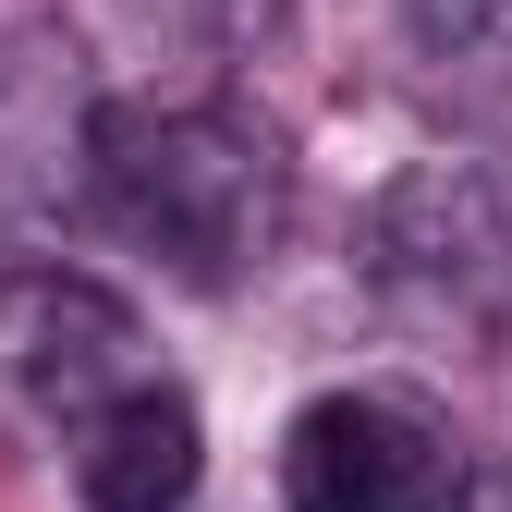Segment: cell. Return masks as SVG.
Listing matches in <instances>:
<instances>
[{"label": "cell", "instance_id": "6da1fadb", "mask_svg": "<svg viewBox=\"0 0 512 512\" xmlns=\"http://www.w3.org/2000/svg\"><path fill=\"white\" fill-rule=\"evenodd\" d=\"M98 208L183 281H232L281 232V159L232 110H98Z\"/></svg>", "mask_w": 512, "mask_h": 512}, {"label": "cell", "instance_id": "52a82bcc", "mask_svg": "<svg viewBox=\"0 0 512 512\" xmlns=\"http://www.w3.org/2000/svg\"><path fill=\"white\" fill-rule=\"evenodd\" d=\"M452 512H512V464H476V476L452 488Z\"/></svg>", "mask_w": 512, "mask_h": 512}, {"label": "cell", "instance_id": "3957f363", "mask_svg": "<svg viewBox=\"0 0 512 512\" xmlns=\"http://www.w3.org/2000/svg\"><path fill=\"white\" fill-rule=\"evenodd\" d=\"M98 208V98L74 74V37L0 49V256H61Z\"/></svg>", "mask_w": 512, "mask_h": 512}, {"label": "cell", "instance_id": "7a4b0ae2", "mask_svg": "<svg viewBox=\"0 0 512 512\" xmlns=\"http://www.w3.org/2000/svg\"><path fill=\"white\" fill-rule=\"evenodd\" d=\"M366 281L427 330H512V208L476 159H415L366 208Z\"/></svg>", "mask_w": 512, "mask_h": 512}, {"label": "cell", "instance_id": "ba28073f", "mask_svg": "<svg viewBox=\"0 0 512 512\" xmlns=\"http://www.w3.org/2000/svg\"><path fill=\"white\" fill-rule=\"evenodd\" d=\"M110 13H122V25H159V13H183V0H110Z\"/></svg>", "mask_w": 512, "mask_h": 512}, {"label": "cell", "instance_id": "277c9868", "mask_svg": "<svg viewBox=\"0 0 512 512\" xmlns=\"http://www.w3.org/2000/svg\"><path fill=\"white\" fill-rule=\"evenodd\" d=\"M452 488H464L452 439L378 391H317L281 427V500L293 512H452Z\"/></svg>", "mask_w": 512, "mask_h": 512}, {"label": "cell", "instance_id": "5b68a950", "mask_svg": "<svg viewBox=\"0 0 512 512\" xmlns=\"http://www.w3.org/2000/svg\"><path fill=\"white\" fill-rule=\"evenodd\" d=\"M0 354H13V391H25V415L37 427H86L110 391H135V317H122V293H98V281H74V269H37L25 293H13V317H0Z\"/></svg>", "mask_w": 512, "mask_h": 512}, {"label": "cell", "instance_id": "8992f818", "mask_svg": "<svg viewBox=\"0 0 512 512\" xmlns=\"http://www.w3.org/2000/svg\"><path fill=\"white\" fill-rule=\"evenodd\" d=\"M196 476H208V427H196V403H183L171 378H135V391H110L74 427V488H86V512H183Z\"/></svg>", "mask_w": 512, "mask_h": 512}]
</instances>
